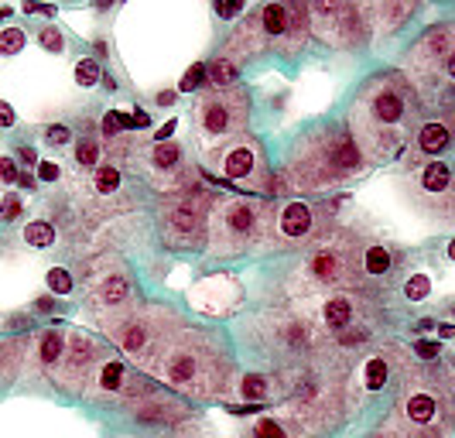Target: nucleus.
<instances>
[{"instance_id": "obj_40", "label": "nucleus", "mask_w": 455, "mask_h": 438, "mask_svg": "<svg viewBox=\"0 0 455 438\" xmlns=\"http://www.w3.org/2000/svg\"><path fill=\"white\" fill-rule=\"evenodd\" d=\"M414 352H418L421 359H435V356H438V343H432V339H418V343H414Z\"/></svg>"}, {"instance_id": "obj_11", "label": "nucleus", "mask_w": 455, "mask_h": 438, "mask_svg": "<svg viewBox=\"0 0 455 438\" xmlns=\"http://www.w3.org/2000/svg\"><path fill=\"white\" fill-rule=\"evenodd\" d=\"M151 339H154V332H151V322L148 319H130L123 329H117L120 350L130 352V356H141V352L151 346Z\"/></svg>"}, {"instance_id": "obj_1", "label": "nucleus", "mask_w": 455, "mask_h": 438, "mask_svg": "<svg viewBox=\"0 0 455 438\" xmlns=\"http://www.w3.org/2000/svg\"><path fill=\"white\" fill-rule=\"evenodd\" d=\"M411 117V96L397 79H370L356 103V127L363 134L366 148L380 158L394 155L397 144L404 141V123Z\"/></svg>"}, {"instance_id": "obj_48", "label": "nucleus", "mask_w": 455, "mask_h": 438, "mask_svg": "<svg viewBox=\"0 0 455 438\" xmlns=\"http://www.w3.org/2000/svg\"><path fill=\"white\" fill-rule=\"evenodd\" d=\"M428 329H435V322H432V319H421V322H418V332H428Z\"/></svg>"}, {"instance_id": "obj_29", "label": "nucleus", "mask_w": 455, "mask_h": 438, "mask_svg": "<svg viewBox=\"0 0 455 438\" xmlns=\"http://www.w3.org/2000/svg\"><path fill=\"white\" fill-rule=\"evenodd\" d=\"M428 291H432L428 274H411V277H407V284H404L407 301H425V298H428Z\"/></svg>"}, {"instance_id": "obj_14", "label": "nucleus", "mask_w": 455, "mask_h": 438, "mask_svg": "<svg viewBox=\"0 0 455 438\" xmlns=\"http://www.w3.org/2000/svg\"><path fill=\"white\" fill-rule=\"evenodd\" d=\"M127 295H130V281H127L123 274H110V277L99 281V305L120 308V305L127 301Z\"/></svg>"}, {"instance_id": "obj_41", "label": "nucleus", "mask_w": 455, "mask_h": 438, "mask_svg": "<svg viewBox=\"0 0 455 438\" xmlns=\"http://www.w3.org/2000/svg\"><path fill=\"white\" fill-rule=\"evenodd\" d=\"M0 178H3V181H17V178H21L14 158H0Z\"/></svg>"}, {"instance_id": "obj_12", "label": "nucleus", "mask_w": 455, "mask_h": 438, "mask_svg": "<svg viewBox=\"0 0 455 438\" xmlns=\"http://www.w3.org/2000/svg\"><path fill=\"white\" fill-rule=\"evenodd\" d=\"M308 270H312V277L318 281V284H339L343 277H346V261L336 254V250H318L312 261H308Z\"/></svg>"}, {"instance_id": "obj_50", "label": "nucleus", "mask_w": 455, "mask_h": 438, "mask_svg": "<svg viewBox=\"0 0 455 438\" xmlns=\"http://www.w3.org/2000/svg\"><path fill=\"white\" fill-rule=\"evenodd\" d=\"M17 181H21L24 188H34V178H31V175H21V178H17Z\"/></svg>"}, {"instance_id": "obj_8", "label": "nucleus", "mask_w": 455, "mask_h": 438, "mask_svg": "<svg viewBox=\"0 0 455 438\" xmlns=\"http://www.w3.org/2000/svg\"><path fill=\"white\" fill-rule=\"evenodd\" d=\"M414 3H418V0H356V7H360V14H363L366 28H370V24H380L383 31L404 24V21L411 17Z\"/></svg>"}, {"instance_id": "obj_21", "label": "nucleus", "mask_w": 455, "mask_h": 438, "mask_svg": "<svg viewBox=\"0 0 455 438\" xmlns=\"http://www.w3.org/2000/svg\"><path fill=\"white\" fill-rule=\"evenodd\" d=\"M407 418H411V421H418V425L432 421V418H435V397H432V394H425V390L411 394V397H407Z\"/></svg>"}, {"instance_id": "obj_27", "label": "nucleus", "mask_w": 455, "mask_h": 438, "mask_svg": "<svg viewBox=\"0 0 455 438\" xmlns=\"http://www.w3.org/2000/svg\"><path fill=\"white\" fill-rule=\"evenodd\" d=\"M363 373H366L363 380H366V387H370V390H380V387L387 384V363H383L380 356H373V359L366 363Z\"/></svg>"}, {"instance_id": "obj_44", "label": "nucleus", "mask_w": 455, "mask_h": 438, "mask_svg": "<svg viewBox=\"0 0 455 438\" xmlns=\"http://www.w3.org/2000/svg\"><path fill=\"white\" fill-rule=\"evenodd\" d=\"M175 127H179V123H175V120H168V123H165V127L158 130V141H168V137L175 134Z\"/></svg>"}, {"instance_id": "obj_49", "label": "nucleus", "mask_w": 455, "mask_h": 438, "mask_svg": "<svg viewBox=\"0 0 455 438\" xmlns=\"http://www.w3.org/2000/svg\"><path fill=\"white\" fill-rule=\"evenodd\" d=\"M134 123L137 127H148V113H134Z\"/></svg>"}, {"instance_id": "obj_52", "label": "nucleus", "mask_w": 455, "mask_h": 438, "mask_svg": "<svg viewBox=\"0 0 455 438\" xmlns=\"http://www.w3.org/2000/svg\"><path fill=\"white\" fill-rule=\"evenodd\" d=\"M449 257H452V261H455V240H452V243H449Z\"/></svg>"}, {"instance_id": "obj_35", "label": "nucleus", "mask_w": 455, "mask_h": 438, "mask_svg": "<svg viewBox=\"0 0 455 438\" xmlns=\"http://www.w3.org/2000/svg\"><path fill=\"white\" fill-rule=\"evenodd\" d=\"M38 41H41V48H48V52H62L65 48V41H62V34H59V28H41V34H38Z\"/></svg>"}, {"instance_id": "obj_23", "label": "nucleus", "mask_w": 455, "mask_h": 438, "mask_svg": "<svg viewBox=\"0 0 455 438\" xmlns=\"http://www.w3.org/2000/svg\"><path fill=\"white\" fill-rule=\"evenodd\" d=\"M65 350V336L59 332V329H48L45 336H41V343H38V356H41V363H55L59 356Z\"/></svg>"}, {"instance_id": "obj_16", "label": "nucleus", "mask_w": 455, "mask_h": 438, "mask_svg": "<svg viewBox=\"0 0 455 438\" xmlns=\"http://www.w3.org/2000/svg\"><path fill=\"white\" fill-rule=\"evenodd\" d=\"M449 185H452V168L445 161H432L421 168V188L428 195H442V192H449Z\"/></svg>"}, {"instance_id": "obj_19", "label": "nucleus", "mask_w": 455, "mask_h": 438, "mask_svg": "<svg viewBox=\"0 0 455 438\" xmlns=\"http://www.w3.org/2000/svg\"><path fill=\"white\" fill-rule=\"evenodd\" d=\"M236 76H240V69H236L233 59H216L212 66H205V79L216 89H233L236 86Z\"/></svg>"}, {"instance_id": "obj_15", "label": "nucleus", "mask_w": 455, "mask_h": 438, "mask_svg": "<svg viewBox=\"0 0 455 438\" xmlns=\"http://www.w3.org/2000/svg\"><path fill=\"white\" fill-rule=\"evenodd\" d=\"M69 346H65V363H69V370H83L86 363H92V356H96V346H92L90 336H83V332H72L69 339H65Z\"/></svg>"}, {"instance_id": "obj_18", "label": "nucleus", "mask_w": 455, "mask_h": 438, "mask_svg": "<svg viewBox=\"0 0 455 438\" xmlns=\"http://www.w3.org/2000/svg\"><path fill=\"white\" fill-rule=\"evenodd\" d=\"M322 322H325L329 329H350V322H353V301H350V298H332V301H325Z\"/></svg>"}, {"instance_id": "obj_10", "label": "nucleus", "mask_w": 455, "mask_h": 438, "mask_svg": "<svg viewBox=\"0 0 455 438\" xmlns=\"http://www.w3.org/2000/svg\"><path fill=\"white\" fill-rule=\"evenodd\" d=\"M315 226V216H312V206L305 202H284L281 212H277V233L284 240H305Z\"/></svg>"}, {"instance_id": "obj_3", "label": "nucleus", "mask_w": 455, "mask_h": 438, "mask_svg": "<svg viewBox=\"0 0 455 438\" xmlns=\"http://www.w3.org/2000/svg\"><path fill=\"white\" fill-rule=\"evenodd\" d=\"M305 10L312 17V31L332 48H350L363 38L366 21L356 0H305Z\"/></svg>"}, {"instance_id": "obj_13", "label": "nucleus", "mask_w": 455, "mask_h": 438, "mask_svg": "<svg viewBox=\"0 0 455 438\" xmlns=\"http://www.w3.org/2000/svg\"><path fill=\"white\" fill-rule=\"evenodd\" d=\"M449 144H452V130H449V123H442V120H428V123L418 130V151H421V155H442Z\"/></svg>"}, {"instance_id": "obj_7", "label": "nucleus", "mask_w": 455, "mask_h": 438, "mask_svg": "<svg viewBox=\"0 0 455 438\" xmlns=\"http://www.w3.org/2000/svg\"><path fill=\"white\" fill-rule=\"evenodd\" d=\"M202 230H205V216H202L199 199H182L172 209H165V237L172 243H185V247L199 243Z\"/></svg>"}, {"instance_id": "obj_31", "label": "nucleus", "mask_w": 455, "mask_h": 438, "mask_svg": "<svg viewBox=\"0 0 455 438\" xmlns=\"http://www.w3.org/2000/svg\"><path fill=\"white\" fill-rule=\"evenodd\" d=\"M76 83H79V86H96V83H99V62H96V59H83V62L76 66Z\"/></svg>"}, {"instance_id": "obj_24", "label": "nucleus", "mask_w": 455, "mask_h": 438, "mask_svg": "<svg viewBox=\"0 0 455 438\" xmlns=\"http://www.w3.org/2000/svg\"><path fill=\"white\" fill-rule=\"evenodd\" d=\"M92 188H96L99 195L117 192V188H120V168H113V165H99V168L92 172Z\"/></svg>"}, {"instance_id": "obj_42", "label": "nucleus", "mask_w": 455, "mask_h": 438, "mask_svg": "<svg viewBox=\"0 0 455 438\" xmlns=\"http://www.w3.org/2000/svg\"><path fill=\"white\" fill-rule=\"evenodd\" d=\"M38 178L41 181H55L59 178V165L55 161H38Z\"/></svg>"}, {"instance_id": "obj_51", "label": "nucleus", "mask_w": 455, "mask_h": 438, "mask_svg": "<svg viewBox=\"0 0 455 438\" xmlns=\"http://www.w3.org/2000/svg\"><path fill=\"white\" fill-rule=\"evenodd\" d=\"M92 3H96V7H110L113 0H92Z\"/></svg>"}, {"instance_id": "obj_33", "label": "nucleus", "mask_w": 455, "mask_h": 438, "mask_svg": "<svg viewBox=\"0 0 455 438\" xmlns=\"http://www.w3.org/2000/svg\"><path fill=\"white\" fill-rule=\"evenodd\" d=\"M130 123H134V120H130L127 113H117V110H110V113L103 117V134H106V137H117V134H120L123 127H130Z\"/></svg>"}, {"instance_id": "obj_4", "label": "nucleus", "mask_w": 455, "mask_h": 438, "mask_svg": "<svg viewBox=\"0 0 455 438\" xmlns=\"http://www.w3.org/2000/svg\"><path fill=\"white\" fill-rule=\"evenodd\" d=\"M261 209L247 199H230L216 209L212 216V250L216 254H233L243 250L257 233H261Z\"/></svg>"}, {"instance_id": "obj_30", "label": "nucleus", "mask_w": 455, "mask_h": 438, "mask_svg": "<svg viewBox=\"0 0 455 438\" xmlns=\"http://www.w3.org/2000/svg\"><path fill=\"white\" fill-rule=\"evenodd\" d=\"M24 48V31L21 28H3L0 31V55H17Z\"/></svg>"}, {"instance_id": "obj_6", "label": "nucleus", "mask_w": 455, "mask_h": 438, "mask_svg": "<svg viewBox=\"0 0 455 438\" xmlns=\"http://www.w3.org/2000/svg\"><path fill=\"white\" fill-rule=\"evenodd\" d=\"M219 172L230 181L240 185H261V172H264V155L254 141H236L223 151L219 158Z\"/></svg>"}, {"instance_id": "obj_17", "label": "nucleus", "mask_w": 455, "mask_h": 438, "mask_svg": "<svg viewBox=\"0 0 455 438\" xmlns=\"http://www.w3.org/2000/svg\"><path fill=\"white\" fill-rule=\"evenodd\" d=\"M151 168L154 172H161V175H172L179 165H182V148L179 144H172V141H161V144H154L151 148Z\"/></svg>"}, {"instance_id": "obj_39", "label": "nucleus", "mask_w": 455, "mask_h": 438, "mask_svg": "<svg viewBox=\"0 0 455 438\" xmlns=\"http://www.w3.org/2000/svg\"><path fill=\"white\" fill-rule=\"evenodd\" d=\"M254 435L257 438H284V428H281L277 421H257Z\"/></svg>"}, {"instance_id": "obj_36", "label": "nucleus", "mask_w": 455, "mask_h": 438, "mask_svg": "<svg viewBox=\"0 0 455 438\" xmlns=\"http://www.w3.org/2000/svg\"><path fill=\"white\" fill-rule=\"evenodd\" d=\"M69 137H72V130H69V127H62V123H55V127H48V130H45V141H48L52 148L69 144Z\"/></svg>"}, {"instance_id": "obj_26", "label": "nucleus", "mask_w": 455, "mask_h": 438, "mask_svg": "<svg viewBox=\"0 0 455 438\" xmlns=\"http://www.w3.org/2000/svg\"><path fill=\"white\" fill-rule=\"evenodd\" d=\"M366 274H387L390 270V250L387 247H370L363 254Z\"/></svg>"}, {"instance_id": "obj_32", "label": "nucleus", "mask_w": 455, "mask_h": 438, "mask_svg": "<svg viewBox=\"0 0 455 438\" xmlns=\"http://www.w3.org/2000/svg\"><path fill=\"white\" fill-rule=\"evenodd\" d=\"M48 288H52L55 295H69V291H72V274H69L65 267H52V270H48Z\"/></svg>"}, {"instance_id": "obj_20", "label": "nucleus", "mask_w": 455, "mask_h": 438, "mask_svg": "<svg viewBox=\"0 0 455 438\" xmlns=\"http://www.w3.org/2000/svg\"><path fill=\"white\" fill-rule=\"evenodd\" d=\"M123 380H127V370H123V363H117V359L103 363V370L96 373V387H99V394H113V390H120Z\"/></svg>"}, {"instance_id": "obj_22", "label": "nucleus", "mask_w": 455, "mask_h": 438, "mask_svg": "<svg viewBox=\"0 0 455 438\" xmlns=\"http://www.w3.org/2000/svg\"><path fill=\"white\" fill-rule=\"evenodd\" d=\"M24 240H28L31 247H52V243H55V226L45 223V219H34V223L24 226Z\"/></svg>"}, {"instance_id": "obj_25", "label": "nucleus", "mask_w": 455, "mask_h": 438, "mask_svg": "<svg viewBox=\"0 0 455 438\" xmlns=\"http://www.w3.org/2000/svg\"><path fill=\"white\" fill-rule=\"evenodd\" d=\"M267 390H271V384H267V377L264 373H247L243 377V384H240V394L247 397V401H264L267 397Z\"/></svg>"}, {"instance_id": "obj_34", "label": "nucleus", "mask_w": 455, "mask_h": 438, "mask_svg": "<svg viewBox=\"0 0 455 438\" xmlns=\"http://www.w3.org/2000/svg\"><path fill=\"white\" fill-rule=\"evenodd\" d=\"M202 79H205V66H202V62H195V66H192V69L182 76L179 89H182V92H195V89L202 86Z\"/></svg>"}, {"instance_id": "obj_28", "label": "nucleus", "mask_w": 455, "mask_h": 438, "mask_svg": "<svg viewBox=\"0 0 455 438\" xmlns=\"http://www.w3.org/2000/svg\"><path fill=\"white\" fill-rule=\"evenodd\" d=\"M76 158H79L83 168H99V141L83 137V141L76 144Z\"/></svg>"}, {"instance_id": "obj_45", "label": "nucleus", "mask_w": 455, "mask_h": 438, "mask_svg": "<svg viewBox=\"0 0 455 438\" xmlns=\"http://www.w3.org/2000/svg\"><path fill=\"white\" fill-rule=\"evenodd\" d=\"M17 155H21V161H24V165H34V151H31V148H21Z\"/></svg>"}, {"instance_id": "obj_46", "label": "nucleus", "mask_w": 455, "mask_h": 438, "mask_svg": "<svg viewBox=\"0 0 455 438\" xmlns=\"http://www.w3.org/2000/svg\"><path fill=\"white\" fill-rule=\"evenodd\" d=\"M445 76H449V79H455V52L449 55V59H445Z\"/></svg>"}, {"instance_id": "obj_37", "label": "nucleus", "mask_w": 455, "mask_h": 438, "mask_svg": "<svg viewBox=\"0 0 455 438\" xmlns=\"http://www.w3.org/2000/svg\"><path fill=\"white\" fill-rule=\"evenodd\" d=\"M240 10H243V0H216V14L223 21H233Z\"/></svg>"}, {"instance_id": "obj_5", "label": "nucleus", "mask_w": 455, "mask_h": 438, "mask_svg": "<svg viewBox=\"0 0 455 438\" xmlns=\"http://www.w3.org/2000/svg\"><path fill=\"white\" fill-rule=\"evenodd\" d=\"M195 120L202 127V134L209 141L216 137H226V134H236L247 120V99L243 96H233L230 89H219V92H205L195 106Z\"/></svg>"}, {"instance_id": "obj_47", "label": "nucleus", "mask_w": 455, "mask_h": 438, "mask_svg": "<svg viewBox=\"0 0 455 438\" xmlns=\"http://www.w3.org/2000/svg\"><path fill=\"white\" fill-rule=\"evenodd\" d=\"M438 332H442V339H452V336H455V326H449V322H445V326H438Z\"/></svg>"}, {"instance_id": "obj_38", "label": "nucleus", "mask_w": 455, "mask_h": 438, "mask_svg": "<svg viewBox=\"0 0 455 438\" xmlns=\"http://www.w3.org/2000/svg\"><path fill=\"white\" fill-rule=\"evenodd\" d=\"M21 216V199L17 195H7L3 202H0V219L7 223V219H17Z\"/></svg>"}, {"instance_id": "obj_43", "label": "nucleus", "mask_w": 455, "mask_h": 438, "mask_svg": "<svg viewBox=\"0 0 455 438\" xmlns=\"http://www.w3.org/2000/svg\"><path fill=\"white\" fill-rule=\"evenodd\" d=\"M0 127H14V110H10V103H3V99H0Z\"/></svg>"}, {"instance_id": "obj_9", "label": "nucleus", "mask_w": 455, "mask_h": 438, "mask_svg": "<svg viewBox=\"0 0 455 438\" xmlns=\"http://www.w3.org/2000/svg\"><path fill=\"white\" fill-rule=\"evenodd\" d=\"M452 52H455V28H435V31H428L418 41V48L411 55H414L418 66H428L432 69L435 62H445Z\"/></svg>"}, {"instance_id": "obj_2", "label": "nucleus", "mask_w": 455, "mask_h": 438, "mask_svg": "<svg viewBox=\"0 0 455 438\" xmlns=\"http://www.w3.org/2000/svg\"><path fill=\"white\" fill-rule=\"evenodd\" d=\"M363 155L350 134H318L312 137L298 155V175L301 185H332L339 178L360 172Z\"/></svg>"}]
</instances>
